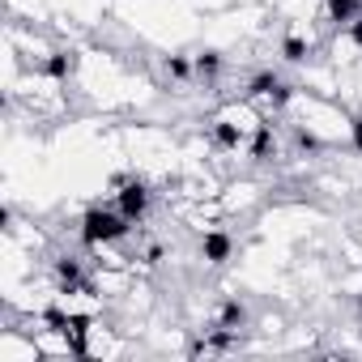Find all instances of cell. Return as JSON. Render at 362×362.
<instances>
[{
  "mask_svg": "<svg viewBox=\"0 0 362 362\" xmlns=\"http://www.w3.org/2000/svg\"><path fill=\"white\" fill-rule=\"evenodd\" d=\"M132 235V222L119 214V209H107V205H90L86 218H81V243L86 247H111V243H124Z\"/></svg>",
  "mask_w": 362,
  "mask_h": 362,
  "instance_id": "6da1fadb",
  "label": "cell"
},
{
  "mask_svg": "<svg viewBox=\"0 0 362 362\" xmlns=\"http://www.w3.org/2000/svg\"><path fill=\"white\" fill-rule=\"evenodd\" d=\"M115 209L136 226V222H145V214H149V184L145 179H128V184L115 192Z\"/></svg>",
  "mask_w": 362,
  "mask_h": 362,
  "instance_id": "7a4b0ae2",
  "label": "cell"
},
{
  "mask_svg": "<svg viewBox=\"0 0 362 362\" xmlns=\"http://www.w3.org/2000/svg\"><path fill=\"white\" fill-rule=\"evenodd\" d=\"M209 145H214V149H226V153H239V149L247 145V136H243L239 124H230V119H214V124H209Z\"/></svg>",
  "mask_w": 362,
  "mask_h": 362,
  "instance_id": "3957f363",
  "label": "cell"
},
{
  "mask_svg": "<svg viewBox=\"0 0 362 362\" xmlns=\"http://www.w3.org/2000/svg\"><path fill=\"white\" fill-rule=\"evenodd\" d=\"M235 256V239L226 235V230H205V239H201V260L205 264H226Z\"/></svg>",
  "mask_w": 362,
  "mask_h": 362,
  "instance_id": "277c9868",
  "label": "cell"
},
{
  "mask_svg": "<svg viewBox=\"0 0 362 362\" xmlns=\"http://www.w3.org/2000/svg\"><path fill=\"white\" fill-rule=\"evenodd\" d=\"M324 13H328V22L332 26H349V22H358L362 18V0H324Z\"/></svg>",
  "mask_w": 362,
  "mask_h": 362,
  "instance_id": "5b68a950",
  "label": "cell"
},
{
  "mask_svg": "<svg viewBox=\"0 0 362 362\" xmlns=\"http://www.w3.org/2000/svg\"><path fill=\"white\" fill-rule=\"evenodd\" d=\"M247 153L256 158V162H269L273 153H277V136H273V124L264 119V124H256V132H252V145H247Z\"/></svg>",
  "mask_w": 362,
  "mask_h": 362,
  "instance_id": "8992f818",
  "label": "cell"
},
{
  "mask_svg": "<svg viewBox=\"0 0 362 362\" xmlns=\"http://www.w3.org/2000/svg\"><path fill=\"white\" fill-rule=\"evenodd\" d=\"M43 73L56 77V81H69V77L77 73V56H73V52H52L47 64H43Z\"/></svg>",
  "mask_w": 362,
  "mask_h": 362,
  "instance_id": "52a82bcc",
  "label": "cell"
},
{
  "mask_svg": "<svg viewBox=\"0 0 362 362\" xmlns=\"http://www.w3.org/2000/svg\"><path fill=\"white\" fill-rule=\"evenodd\" d=\"M243 324H247V307H243L239 298H226V303H222V311H218V328L243 332Z\"/></svg>",
  "mask_w": 362,
  "mask_h": 362,
  "instance_id": "ba28073f",
  "label": "cell"
},
{
  "mask_svg": "<svg viewBox=\"0 0 362 362\" xmlns=\"http://www.w3.org/2000/svg\"><path fill=\"white\" fill-rule=\"evenodd\" d=\"M307 56H311V43H307L303 35H286V39H281V60H286V64H303Z\"/></svg>",
  "mask_w": 362,
  "mask_h": 362,
  "instance_id": "9c48e42d",
  "label": "cell"
},
{
  "mask_svg": "<svg viewBox=\"0 0 362 362\" xmlns=\"http://www.w3.org/2000/svg\"><path fill=\"white\" fill-rule=\"evenodd\" d=\"M192 69H197V77L214 81V77L222 73V52H201V56H192Z\"/></svg>",
  "mask_w": 362,
  "mask_h": 362,
  "instance_id": "30bf717a",
  "label": "cell"
},
{
  "mask_svg": "<svg viewBox=\"0 0 362 362\" xmlns=\"http://www.w3.org/2000/svg\"><path fill=\"white\" fill-rule=\"evenodd\" d=\"M166 73H170L175 81H184V77H192L197 69H192V60H188V56H166Z\"/></svg>",
  "mask_w": 362,
  "mask_h": 362,
  "instance_id": "8fae6325",
  "label": "cell"
},
{
  "mask_svg": "<svg viewBox=\"0 0 362 362\" xmlns=\"http://www.w3.org/2000/svg\"><path fill=\"white\" fill-rule=\"evenodd\" d=\"M349 145L362 153V115H354V119H349Z\"/></svg>",
  "mask_w": 362,
  "mask_h": 362,
  "instance_id": "7c38bea8",
  "label": "cell"
},
{
  "mask_svg": "<svg viewBox=\"0 0 362 362\" xmlns=\"http://www.w3.org/2000/svg\"><path fill=\"white\" fill-rule=\"evenodd\" d=\"M345 35L354 39V47H362V18H358V22H349V26H345Z\"/></svg>",
  "mask_w": 362,
  "mask_h": 362,
  "instance_id": "4fadbf2b",
  "label": "cell"
}]
</instances>
